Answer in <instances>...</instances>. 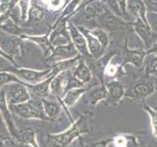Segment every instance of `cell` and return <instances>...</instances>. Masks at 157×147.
Wrapping results in <instances>:
<instances>
[{
  "instance_id": "cell-41",
  "label": "cell",
  "mask_w": 157,
  "mask_h": 147,
  "mask_svg": "<svg viewBox=\"0 0 157 147\" xmlns=\"http://www.w3.org/2000/svg\"><path fill=\"white\" fill-rule=\"evenodd\" d=\"M4 10V7H3V5H2V3L0 2V12H2Z\"/></svg>"
},
{
  "instance_id": "cell-10",
  "label": "cell",
  "mask_w": 157,
  "mask_h": 147,
  "mask_svg": "<svg viewBox=\"0 0 157 147\" xmlns=\"http://www.w3.org/2000/svg\"><path fill=\"white\" fill-rule=\"evenodd\" d=\"M78 28L80 29L81 32L83 34V36H85V38H86V45H87L88 52H90V55L97 56L98 54H100L101 51L104 50L103 47L101 46L100 42L98 41V39L90 32V29L86 28L85 27H81V26H78Z\"/></svg>"
},
{
  "instance_id": "cell-19",
  "label": "cell",
  "mask_w": 157,
  "mask_h": 147,
  "mask_svg": "<svg viewBox=\"0 0 157 147\" xmlns=\"http://www.w3.org/2000/svg\"><path fill=\"white\" fill-rule=\"evenodd\" d=\"M86 91V88L85 87H80V88H74V89H70L66 91L63 95V103L67 107H71L75 105L80 99V97Z\"/></svg>"
},
{
  "instance_id": "cell-31",
  "label": "cell",
  "mask_w": 157,
  "mask_h": 147,
  "mask_svg": "<svg viewBox=\"0 0 157 147\" xmlns=\"http://www.w3.org/2000/svg\"><path fill=\"white\" fill-rule=\"evenodd\" d=\"M105 2L107 4V7L109 8V10L113 14H115L116 16L123 19V15L121 12L119 3H118V0H105Z\"/></svg>"
},
{
  "instance_id": "cell-2",
  "label": "cell",
  "mask_w": 157,
  "mask_h": 147,
  "mask_svg": "<svg viewBox=\"0 0 157 147\" xmlns=\"http://www.w3.org/2000/svg\"><path fill=\"white\" fill-rule=\"evenodd\" d=\"M0 71L13 74L26 85H36V83L45 80L53 73L51 68L46 69V70H32V69L19 68L16 66L0 69Z\"/></svg>"
},
{
  "instance_id": "cell-14",
  "label": "cell",
  "mask_w": 157,
  "mask_h": 147,
  "mask_svg": "<svg viewBox=\"0 0 157 147\" xmlns=\"http://www.w3.org/2000/svg\"><path fill=\"white\" fill-rule=\"evenodd\" d=\"M55 76L56 75H54V74L52 73L50 76L45 78V80L39 81V82L36 83V85H27V86L29 90L33 91V93L34 95H36L38 97L39 96L45 97L48 95V93L50 92L49 91V87H50L51 81L53 80V77Z\"/></svg>"
},
{
  "instance_id": "cell-8",
  "label": "cell",
  "mask_w": 157,
  "mask_h": 147,
  "mask_svg": "<svg viewBox=\"0 0 157 147\" xmlns=\"http://www.w3.org/2000/svg\"><path fill=\"white\" fill-rule=\"evenodd\" d=\"M68 32H69V34H70V36H71L72 43L74 44V46L76 47L78 52H80L83 56L90 55L86 38H85V36H83V34L81 32L80 29L78 28V27L75 26L73 23L68 22Z\"/></svg>"
},
{
  "instance_id": "cell-21",
  "label": "cell",
  "mask_w": 157,
  "mask_h": 147,
  "mask_svg": "<svg viewBox=\"0 0 157 147\" xmlns=\"http://www.w3.org/2000/svg\"><path fill=\"white\" fill-rule=\"evenodd\" d=\"M0 28H2V31L6 32L9 34H13V36H21L20 34L21 29L19 28L17 23L14 22L8 16H4L0 19Z\"/></svg>"
},
{
  "instance_id": "cell-38",
  "label": "cell",
  "mask_w": 157,
  "mask_h": 147,
  "mask_svg": "<svg viewBox=\"0 0 157 147\" xmlns=\"http://www.w3.org/2000/svg\"><path fill=\"white\" fill-rule=\"evenodd\" d=\"M106 145H107V141H100L92 144V147H106Z\"/></svg>"
},
{
  "instance_id": "cell-24",
  "label": "cell",
  "mask_w": 157,
  "mask_h": 147,
  "mask_svg": "<svg viewBox=\"0 0 157 147\" xmlns=\"http://www.w3.org/2000/svg\"><path fill=\"white\" fill-rule=\"evenodd\" d=\"M13 82H18V83H22V85H26V83H24L23 81H20L16 76L13 75V74L8 73V72H4V71H0V88L3 87L4 85H9V83H13Z\"/></svg>"
},
{
  "instance_id": "cell-34",
  "label": "cell",
  "mask_w": 157,
  "mask_h": 147,
  "mask_svg": "<svg viewBox=\"0 0 157 147\" xmlns=\"http://www.w3.org/2000/svg\"><path fill=\"white\" fill-rule=\"evenodd\" d=\"M126 143H127V141L124 137L119 136V137H116L115 138V144L118 147H124L126 145Z\"/></svg>"
},
{
  "instance_id": "cell-36",
  "label": "cell",
  "mask_w": 157,
  "mask_h": 147,
  "mask_svg": "<svg viewBox=\"0 0 157 147\" xmlns=\"http://www.w3.org/2000/svg\"><path fill=\"white\" fill-rule=\"evenodd\" d=\"M145 5H150V7H154L157 11V0H144Z\"/></svg>"
},
{
  "instance_id": "cell-37",
  "label": "cell",
  "mask_w": 157,
  "mask_h": 147,
  "mask_svg": "<svg viewBox=\"0 0 157 147\" xmlns=\"http://www.w3.org/2000/svg\"><path fill=\"white\" fill-rule=\"evenodd\" d=\"M106 72H107L108 75L113 76V75H115V74H116V72H117V69H116V67H114V66L110 65V66H108V68H107Z\"/></svg>"
},
{
  "instance_id": "cell-7",
  "label": "cell",
  "mask_w": 157,
  "mask_h": 147,
  "mask_svg": "<svg viewBox=\"0 0 157 147\" xmlns=\"http://www.w3.org/2000/svg\"><path fill=\"white\" fill-rule=\"evenodd\" d=\"M78 56V50L74 46L72 41H70L66 45H61L53 48V50L50 54V56L47 58V63L54 64L55 62L61 61V60H67V59L75 58Z\"/></svg>"
},
{
  "instance_id": "cell-4",
  "label": "cell",
  "mask_w": 157,
  "mask_h": 147,
  "mask_svg": "<svg viewBox=\"0 0 157 147\" xmlns=\"http://www.w3.org/2000/svg\"><path fill=\"white\" fill-rule=\"evenodd\" d=\"M81 122H78L73 124L71 127H69L65 131L57 134H48V140L49 142L54 146L57 147H66L71 142L81 134L82 129H81Z\"/></svg>"
},
{
  "instance_id": "cell-13",
  "label": "cell",
  "mask_w": 157,
  "mask_h": 147,
  "mask_svg": "<svg viewBox=\"0 0 157 147\" xmlns=\"http://www.w3.org/2000/svg\"><path fill=\"white\" fill-rule=\"evenodd\" d=\"M135 31L139 34V36L141 38V40L144 41L147 46L152 44V41L154 40V34L152 32L150 27L148 24L144 23L141 20H136V22L134 24Z\"/></svg>"
},
{
  "instance_id": "cell-28",
  "label": "cell",
  "mask_w": 157,
  "mask_h": 147,
  "mask_svg": "<svg viewBox=\"0 0 157 147\" xmlns=\"http://www.w3.org/2000/svg\"><path fill=\"white\" fill-rule=\"evenodd\" d=\"M106 89L104 87H97L95 89H93L90 92V98L92 101V104H95L97 101L101 100L102 98H104L106 96Z\"/></svg>"
},
{
  "instance_id": "cell-18",
  "label": "cell",
  "mask_w": 157,
  "mask_h": 147,
  "mask_svg": "<svg viewBox=\"0 0 157 147\" xmlns=\"http://www.w3.org/2000/svg\"><path fill=\"white\" fill-rule=\"evenodd\" d=\"M78 60H80V56H77L75 58L67 59V60H61L55 62L51 65V69L54 75H58L60 73L68 72L69 70H71L72 68L76 66V64H78Z\"/></svg>"
},
{
  "instance_id": "cell-23",
  "label": "cell",
  "mask_w": 157,
  "mask_h": 147,
  "mask_svg": "<svg viewBox=\"0 0 157 147\" xmlns=\"http://www.w3.org/2000/svg\"><path fill=\"white\" fill-rule=\"evenodd\" d=\"M145 56V52L141 50H127L126 61L131 62L136 67H140Z\"/></svg>"
},
{
  "instance_id": "cell-26",
  "label": "cell",
  "mask_w": 157,
  "mask_h": 147,
  "mask_svg": "<svg viewBox=\"0 0 157 147\" xmlns=\"http://www.w3.org/2000/svg\"><path fill=\"white\" fill-rule=\"evenodd\" d=\"M90 32L98 39V41L100 42L103 49H105L108 46V43H109V37H108L107 33L103 31L102 28H95L94 31H90Z\"/></svg>"
},
{
  "instance_id": "cell-12",
  "label": "cell",
  "mask_w": 157,
  "mask_h": 147,
  "mask_svg": "<svg viewBox=\"0 0 157 147\" xmlns=\"http://www.w3.org/2000/svg\"><path fill=\"white\" fill-rule=\"evenodd\" d=\"M68 19L67 17H61L59 18L57 20L56 24H54L50 33H49L48 36V39H49V42H50V44L52 45L53 42L55 41V39L58 37L62 36V34H64L67 38H69V36H68Z\"/></svg>"
},
{
  "instance_id": "cell-39",
  "label": "cell",
  "mask_w": 157,
  "mask_h": 147,
  "mask_svg": "<svg viewBox=\"0 0 157 147\" xmlns=\"http://www.w3.org/2000/svg\"><path fill=\"white\" fill-rule=\"evenodd\" d=\"M157 51V42L154 44V45H153V47H152L151 49H150V50H149V52H156Z\"/></svg>"
},
{
  "instance_id": "cell-15",
  "label": "cell",
  "mask_w": 157,
  "mask_h": 147,
  "mask_svg": "<svg viewBox=\"0 0 157 147\" xmlns=\"http://www.w3.org/2000/svg\"><path fill=\"white\" fill-rule=\"evenodd\" d=\"M64 73H60L56 75L51 81L50 87H49V91H50L53 95L60 98L62 94L65 92V85H66V78L64 77Z\"/></svg>"
},
{
  "instance_id": "cell-16",
  "label": "cell",
  "mask_w": 157,
  "mask_h": 147,
  "mask_svg": "<svg viewBox=\"0 0 157 147\" xmlns=\"http://www.w3.org/2000/svg\"><path fill=\"white\" fill-rule=\"evenodd\" d=\"M43 111L49 119V121H55L60 116L61 113V105L58 102L50 101L46 99H41Z\"/></svg>"
},
{
  "instance_id": "cell-40",
  "label": "cell",
  "mask_w": 157,
  "mask_h": 147,
  "mask_svg": "<svg viewBox=\"0 0 157 147\" xmlns=\"http://www.w3.org/2000/svg\"><path fill=\"white\" fill-rule=\"evenodd\" d=\"M153 71H154L155 73H157V61L155 62L154 66H153Z\"/></svg>"
},
{
  "instance_id": "cell-20",
  "label": "cell",
  "mask_w": 157,
  "mask_h": 147,
  "mask_svg": "<svg viewBox=\"0 0 157 147\" xmlns=\"http://www.w3.org/2000/svg\"><path fill=\"white\" fill-rule=\"evenodd\" d=\"M16 140L19 141L20 143H22V144L29 145L32 147H39V145L37 143V140H36V131L32 129L20 131Z\"/></svg>"
},
{
  "instance_id": "cell-6",
  "label": "cell",
  "mask_w": 157,
  "mask_h": 147,
  "mask_svg": "<svg viewBox=\"0 0 157 147\" xmlns=\"http://www.w3.org/2000/svg\"><path fill=\"white\" fill-rule=\"evenodd\" d=\"M22 39L18 36L9 33L0 34V48L7 56L12 59L14 55H20V44Z\"/></svg>"
},
{
  "instance_id": "cell-32",
  "label": "cell",
  "mask_w": 157,
  "mask_h": 147,
  "mask_svg": "<svg viewBox=\"0 0 157 147\" xmlns=\"http://www.w3.org/2000/svg\"><path fill=\"white\" fill-rule=\"evenodd\" d=\"M148 110V113L151 118V122H152V127H153V131L154 134L157 136V112L151 110V109H147Z\"/></svg>"
},
{
  "instance_id": "cell-22",
  "label": "cell",
  "mask_w": 157,
  "mask_h": 147,
  "mask_svg": "<svg viewBox=\"0 0 157 147\" xmlns=\"http://www.w3.org/2000/svg\"><path fill=\"white\" fill-rule=\"evenodd\" d=\"M45 13H44L43 9L37 4H31L29 5V13H28V21L29 22H40L43 20Z\"/></svg>"
},
{
  "instance_id": "cell-27",
  "label": "cell",
  "mask_w": 157,
  "mask_h": 147,
  "mask_svg": "<svg viewBox=\"0 0 157 147\" xmlns=\"http://www.w3.org/2000/svg\"><path fill=\"white\" fill-rule=\"evenodd\" d=\"M108 89H109L111 95L114 98H116V99H119L124 94V88H123L121 83L118 81L110 82L108 85Z\"/></svg>"
},
{
  "instance_id": "cell-33",
  "label": "cell",
  "mask_w": 157,
  "mask_h": 147,
  "mask_svg": "<svg viewBox=\"0 0 157 147\" xmlns=\"http://www.w3.org/2000/svg\"><path fill=\"white\" fill-rule=\"evenodd\" d=\"M127 1L128 0H118V3H119V6L123 15V19H124L125 15H127Z\"/></svg>"
},
{
  "instance_id": "cell-9",
  "label": "cell",
  "mask_w": 157,
  "mask_h": 147,
  "mask_svg": "<svg viewBox=\"0 0 157 147\" xmlns=\"http://www.w3.org/2000/svg\"><path fill=\"white\" fill-rule=\"evenodd\" d=\"M129 13L136 20L148 24L146 18V5L144 0H128L127 1V14Z\"/></svg>"
},
{
  "instance_id": "cell-5",
  "label": "cell",
  "mask_w": 157,
  "mask_h": 147,
  "mask_svg": "<svg viewBox=\"0 0 157 147\" xmlns=\"http://www.w3.org/2000/svg\"><path fill=\"white\" fill-rule=\"evenodd\" d=\"M0 113H1L3 119H4L5 123H6L12 138L17 139L20 130L17 129L16 125L14 124L12 112L10 111L9 105L6 100V93H5V90L3 87L0 88Z\"/></svg>"
},
{
  "instance_id": "cell-35",
  "label": "cell",
  "mask_w": 157,
  "mask_h": 147,
  "mask_svg": "<svg viewBox=\"0 0 157 147\" xmlns=\"http://www.w3.org/2000/svg\"><path fill=\"white\" fill-rule=\"evenodd\" d=\"M0 56H2V57H3L4 59H6L7 61H9L10 63H11V64H13L14 66L18 67V66H17V63L14 61V59H12L11 57H9V56H7L6 54H5V53H4V52H3V51L1 50V48H0Z\"/></svg>"
},
{
  "instance_id": "cell-1",
  "label": "cell",
  "mask_w": 157,
  "mask_h": 147,
  "mask_svg": "<svg viewBox=\"0 0 157 147\" xmlns=\"http://www.w3.org/2000/svg\"><path fill=\"white\" fill-rule=\"evenodd\" d=\"M10 111L12 114L17 115L20 118L27 120H43V121H49L47 116L43 111L42 103L37 102L36 100H33L32 98L29 101L22 103V104L9 106Z\"/></svg>"
},
{
  "instance_id": "cell-29",
  "label": "cell",
  "mask_w": 157,
  "mask_h": 147,
  "mask_svg": "<svg viewBox=\"0 0 157 147\" xmlns=\"http://www.w3.org/2000/svg\"><path fill=\"white\" fill-rule=\"evenodd\" d=\"M82 0H71L69 4L66 6V8L64 9V11L61 15V17H67V18H70L73 13L76 11V9L78 7V3H80Z\"/></svg>"
},
{
  "instance_id": "cell-11",
  "label": "cell",
  "mask_w": 157,
  "mask_h": 147,
  "mask_svg": "<svg viewBox=\"0 0 157 147\" xmlns=\"http://www.w3.org/2000/svg\"><path fill=\"white\" fill-rule=\"evenodd\" d=\"M96 20L102 28L110 29V31H114V29L120 28L123 24V22H124L123 19L116 16L115 14H113L110 10L105 12L104 14L100 15Z\"/></svg>"
},
{
  "instance_id": "cell-17",
  "label": "cell",
  "mask_w": 157,
  "mask_h": 147,
  "mask_svg": "<svg viewBox=\"0 0 157 147\" xmlns=\"http://www.w3.org/2000/svg\"><path fill=\"white\" fill-rule=\"evenodd\" d=\"M73 76L82 83H86L90 81V78H91L90 70L88 69V67L86 66V64L83 60H81V59L78 60L77 67L75 68V70L73 72Z\"/></svg>"
},
{
  "instance_id": "cell-25",
  "label": "cell",
  "mask_w": 157,
  "mask_h": 147,
  "mask_svg": "<svg viewBox=\"0 0 157 147\" xmlns=\"http://www.w3.org/2000/svg\"><path fill=\"white\" fill-rule=\"evenodd\" d=\"M12 139L13 138H12L11 134H10L8 126L3 119L1 113H0V143L6 142V141H11Z\"/></svg>"
},
{
  "instance_id": "cell-30",
  "label": "cell",
  "mask_w": 157,
  "mask_h": 147,
  "mask_svg": "<svg viewBox=\"0 0 157 147\" xmlns=\"http://www.w3.org/2000/svg\"><path fill=\"white\" fill-rule=\"evenodd\" d=\"M151 91H152V86L148 85L147 83H140V85H136L134 87V92L136 95L140 96H145L151 93Z\"/></svg>"
},
{
  "instance_id": "cell-3",
  "label": "cell",
  "mask_w": 157,
  "mask_h": 147,
  "mask_svg": "<svg viewBox=\"0 0 157 147\" xmlns=\"http://www.w3.org/2000/svg\"><path fill=\"white\" fill-rule=\"evenodd\" d=\"M6 93V100L9 106L22 104L31 99L29 89L26 85L13 82L3 86Z\"/></svg>"
}]
</instances>
